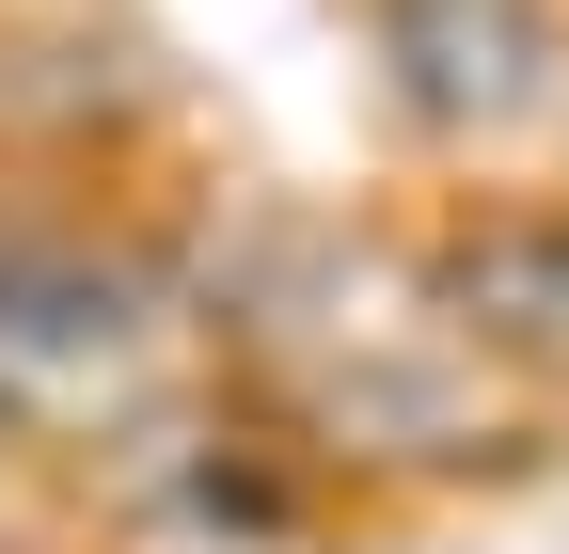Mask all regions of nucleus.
<instances>
[{"instance_id":"f257e3e1","label":"nucleus","mask_w":569,"mask_h":554,"mask_svg":"<svg viewBox=\"0 0 569 554\" xmlns=\"http://www.w3.org/2000/svg\"><path fill=\"white\" fill-rule=\"evenodd\" d=\"M365 32H380V63H396L411 127H443V144L522 127V111L553 96V63H569L553 0H365Z\"/></svg>"},{"instance_id":"f03ea898","label":"nucleus","mask_w":569,"mask_h":554,"mask_svg":"<svg viewBox=\"0 0 569 554\" xmlns=\"http://www.w3.org/2000/svg\"><path fill=\"white\" fill-rule=\"evenodd\" d=\"M142 349V286L63 238V222H0V412L32 396H111V365Z\"/></svg>"},{"instance_id":"7ed1b4c3","label":"nucleus","mask_w":569,"mask_h":554,"mask_svg":"<svg viewBox=\"0 0 569 554\" xmlns=\"http://www.w3.org/2000/svg\"><path fill=\"white\" fill-rule=\"evenodd\" d=\"M427 317L459 349H569V206H475L427 238Z\"/></svg>"}]
</instances>
